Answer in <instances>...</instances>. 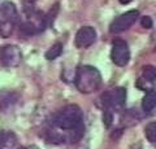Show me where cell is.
<instances>
[{
    "mask_svg": "<svg viewBox=\"0 0 156 149\" xmlns=\"http://www.w3.org/2000/svg\"><path fill=\"white\" fill-rule=\"evenodd\" d=\"M22 61V52L14 44H7L0 48V64L4 68H17Z\"/></svg>",
    "mask_w": 156,
    "mask_h": 149,
    "instance_id": "obj_6",
    "label": "cell"
},
{
    "mask_svg": "<svg viewBox=\"0 0 156 149\" xmlns=\"http://www.w3.org/2000/svg\"><path fill=\"white\" fill-rule=\"evenodd\" d=\"M18 100V95L13 91H0V112H5Z\"/></svg>",
    "mask_w": 156,
    "mask_h": 149,
    "instance_id": "obj_10",
    "label": "cell"
},
{
    "mask_svg": "<svg viewBox=\"0 0 156 149\" xmlns=\"http://www.w3.org/2000/svg\"><path fill=\"white\" fill-rule=\"evenodd\" d=\"M138 17H139V12L135 11V9H131V11H128L122 14H120L119 17L112 21L111 26H109V31L116 34V32L128 30V29H130L135 23V21L138 20Z\"/></svg>",
    "mask_w": 156,
    "mask_h": 149,
    "instance_id": "obj_8",
    "label": "cell"
},
{
    "mask_svg": "<svg viewBox=\"0 0 156 149\" xmlns=\"http://www.w3.org/2000/svg\"><path fill=\"white\" fill-rule=\"evenodd\" d=\"M17 136L11 131H0V149H14Z\"/></svg>",
    "mask_w": 156,
    "mask_h": 149,
    "instance_id": "obj_11",
    "label": "cell"
},
{
    "mask_svg": "<svg viewBox=\"0 0 156 149\" xmlns=\"http://www.w3.org/2000/svg\"><path fill=\"white\" fill-rule=\"evenodd\" d=\"M25 20L20 23V31L25 35H35L46 29L47 18L42 12L35 11V8L25 9Z\"/></svg>",
    "mask_w": 156,
    "mask_h": 149,
    "instance_id": "obj_4",
    "label": "cell"
},
{
    "mask_svg": "<svg viewBox=\"0 0 156 149\" xmlns=\"http://www.w3.org/2000/svg\"><path fill=\"white\" fill-rule=\"evenodd\" d=\"M119 2H120L121 4H129V3L133 2V0H119Z\"/></svg>",
    "mask_w": 156,
    "mask_h": 149,
    "instance_id": "obj_18",
    "label": "cell"
},
{
    "mask_svg": "<svg viewBox=\"0 0 156 149\" xmlns=\"http://www.w3.org/2000/svg\"><path fill=\"white\" fill-rule=\"evenodd\" d=\"M62 53V44L61 43H55L53 46H51L50 48H48V51L46 52V59L47 60H55L57 59V57H60Z\"/></svg>",
    "mask_w": 156,
    "mask_h": 149,
    "instance_id": "obj_15",
    "label": "cell"
},
{
    "mask_svg": "<svg viewBox=\"0 0 156 149\" xmlns=\"http://www.w3.org/2000/svg\"><path fill=\"white\" fill-rule=\"evenodd\" d=\"M112 62L117 66H125L130 61V49L128 43L122 39H116L112 44L111 51Z\"/></svg>",
    "mask_w": 156,
    "mask_h": 149,
    "instance_id": "obj_7",
    "label": "cell"
},
{
    "mask_svg": "<svg viewBox=\"0 0 156 149\" xmlns=\"http://www.w3.org/2000/svg\"><path fill=\"white\" fill-rule=\"evenodd\" d=\"M18 22L20 16L14 3L4 2L0 4V36L9 38Z\"/></svg>",
    "mask_w": 156,
    "mask_h": 149,
    "instance_id": "obj_3",
    "label": "cell"
},
{
    "mask_svg": "<svg viewBox=\"0 0 156 149\" xmlns=\"http://www.w3.org/2000/svg\"><path fill=\"white\" fill-rule=\"evenodd\" d=\"M74 83L81 93H92L101 86V74L91 65H82L77 69Z\"/></svg>",
    "mask_w": 156,
    "mask_h": 149,
    "instance_id": "obj_2",
    "label": "cell"
},
{
    "mask_svg": "<svg viewBox=\"0 0 156 149\" xmlns=\"http://www.w3.org/2000/svg\"><path fill=\"white\" fill-rule=\"evenodd\" d=\"M83 113L76 104L66 105L52 115L44 131L48 143H76L83 135Z\"/></svg>",
    "mask_w": 156,
    "mask_h": 149,
    "instance_id": "obj_1",
    "label": "cell"
},
{
    "mask_svg": "<svg viewBox=\"0 0 156 149\" xmlns=\"http://www.w3.org/2000/svg\"><path fill=\"white\" fill-rule=\"evenodd\" d=\"M156 108V91L155 90H150L146 92L144 97L142 100V109L146 113L152 112Z\"/></svg>",
    "mask_w": 156,
    "mask_h": 149,
    "instance_id": "obj_12",
    "label": "cell"
},
{
    "mask_svg": "<svg viewBox=\"0 0 156 149\" xmlns=\"http://www.w3.org/2000/svg\"><path fill=\"white\" fill-rule=\"evenodd\" d=\"M96 40V31L94 27L91 26H83L77 31L76 34V39H74V44L77 48H87L92 46Z\"/></svg>",
    "mask_w": 156,
    "mask_h": 149,
    "instance_id": "obj_9",
    "label": "cell"
},
{
    "mask_svg": "<svg viewBox=\"0 0 156 149\" xmlns=\"http://www.w3.org/2000/svg\"><path fill=\"white\" fill-rule=\"evenodd\" d=\"M140 78L144 79L146 82H150V83H154L156 80V68L152 65H146L142 68V74H140Z\"/></svg>",
    "mask_w": 156,
    "mask_h": 149,
    "instance_id": "obj_13",
    "label": "cell"
},
{
    "mask_svg": "<svg viewBox=\"0 0 156 149\" xmlns=\"http://www.w3.org/2000/svg\"><path fill=\"white\" fill-rule=\"evenodd\" d=\"M18 149H39V148L35 147V145H31V147H21V148H18Z\"/></svg>",
    "mask_w": 156,
    "mask_h": 149,
    "instance_id": "obj_17",
    "label": "cell"
},
{
    "mask_svg": "<svg viewBox=\"0 0 156 149\" xmlns=\"http://www.w3.org/2000/svg\"><path fill=\"white\" fill-rule=\"evenodd\" d=\"M101 104L105 110H120L125 105L126 101V90L124 87H117L108 90L101 95Z\"/></svg>",
    "mask_w": 156,
    "mask_h": 149,
    "instance_id": "obj_5",
    "label": "cell"
},
{
    "mask_svg": "<svg viewBox=\"0 0 156 149\" xmlns=\"http://www.w3.org/2000/svg\"><path fill=\"white\" fill-rule=\"evenodd\" d=\"M140 23H142V26H143L144 29H151V27H152V20H151V17H148V16L142 17V20H140Z\"/></svg>",
    "mask_w": 156,
    "mask_h": 149,
    "instance_id": "obj_16",
    "label": "cell"
},
{
    "mask_svg": "<svg viewBox=\"0 0 156 149\" xmlns=\"http://www.w3.org/2000/svg\"><path fill=\"white\" fill-rule=\"evenodd\" d=\"M144 135L147 140L152 144V147L156 149V122H151L144 127Z\"/></svg>",
    "mask_w": 156,
    "mask_h": 149,
    "instance_id": "obj_14",
    "label": "cell"
}]
</instances>
